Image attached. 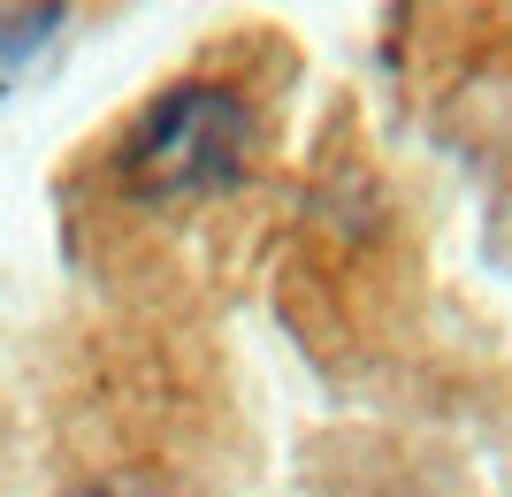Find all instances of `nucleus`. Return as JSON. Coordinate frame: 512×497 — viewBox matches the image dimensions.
Masks as SVG:
<instances>
[{
	"label": "nucleus",
	"instance_id": "1",
	"mask_svg": "<svg viewBox=\"0 0 512 497\" xmlns=\"http://www.w3.org/2000/svg\"><path fill=\"white\" fill-rule=\"evenodd\" d=\"M253 108L245 92L222 77H184V85L153 92L138 123L115 146V192L138 207H192L222 199L253 169Z\"/></svg>",
	"mask_w": 512,
	"mask_h": 497
},
{
	"label": "nucleus",
	"instance_id": "2",
	"mask_svg": "<svg viewBox=\"0 0 512 497\" xmlns=\"http://www.w3.org/2000/svg\"><path fill=\"white\" fill-rule=\"evenodd\" d=\"M54 23H62V0H0V77L31 62Z\"/></svg>",
	"mask_w": 512,
	"mask_h": 497
},
{
	"label": "nucleus",
	"instance_id": "3",
	"mask_svg": "<svg viewBox=\"0 0 512 497\" xmlns=\"http://www.w3.org/2000/svg\"><path fill=\"white\" fill-rule=\"evenodd\" d=\"M69 497H169V490L146 482V475H107V482H85V490H69Z\"/></svg>",
	"mask_w": 512,
	"mask_h": 497
}]
</instances>
